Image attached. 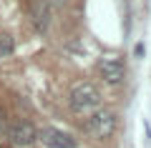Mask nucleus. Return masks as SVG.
<instances>
[{
	"label": "nucleus",
	"mask_w": 151,
	"mask_h": 148,
	"mask_svg": "<svg viewBox=\"0 0 151 148\" xmlns=\"http://www.w3.org/2000/svg\"><path fill=\"white\" fill-rule=\"evenodd\" d=\"M101 90L93 83H78L70 90V108L78 113H93L101 108Z\"/></svg>",
	"instance_id": "obj_1"
},
{
	"label": "nucleus",
	"mask_w": 151,
	"mask_h": 148,
	"mask_svg": "<svg viewBox=\"0 0 151 148\" xmlns=\"http://www.w3.org/2000/svg\"><path fill=\"white\" fill-rule=\"evenodd\" d=\"M83 131L91 138H98V141H106L113 131H116V113L108 111V108H98L83 123Z\"/></svg>",
	"instance_id": "obj_2"
},
{
	"label": "nucleus",
	"mask_w": 151,
	"mask_h": 148,
	"mask_svg": "<svg viewBox=\"0 0 151 148\" xmlns=\"http://www.w3.org/2000/svg\"><path fill=\"white\" fill-rule=\"evenodd\" d=\"M38 141L45 148H78V141L70 133L60 131L55 126H45L43 131H38Z\"/></svg>",
	"instance_id": "obj_3"
},
{
	"label": "nucleus",
	"mask_w": 151,
	"mask_h": 148,
	"mask_svg": "<svg viewBox=\"0 0 151 148\" xmlns=\"http://www.w3.org/2000/svg\"><path fill=\"white\" fill-rule=\"evenodd\" d=\"M8 141L18 148H25V146H33L38 141V128L28 121H15L10 128H8Z\"/></svg>",
	"instance_id": "obj_4"
},
{
	"label": "nucleus",
	"mask_w": 151,
	"mask_h": 148,
	"mask_svg": "<svg viewBox=\"0 0 151 148\" xmlns=\"http://www.w3.org/2000/svg\"><path fill=\"white\" fill-rule=\"evenodd\" d=\"M98 73H101V78L106 80V83H111V85H119L121 80L126 78V68H124V63H121L119 58H101Z\"/></svg>",
	"instance_id": "obj_5"
},
{
	"label": "nucleus",
	"mask_w": 151,
	"mask_h": 148,
	"mask_svg": "<svg viewBox=\"0 0 151 148\" xmlns=\"http://www.w3.org/2000/svg\"><path fill=\"white\" fill-rule=\"evenodd\" d=\"M50 13H53L50 0H30V20H33V25H35L38 33H45V30H48Z\"/></svg>",
	"instance_id": "obj_6"
},
{
	"label": "nucleus",
	"mask_w": 151,
	"mask_h": 148,
	"mask_svg": "<svg viewBox=\"0 0 151 148\" xmlns=\"http://www.w3.org/2000/svg\"><path fill=\"white\" fill-rule=\"evenodd\" d=\"M13 50H15V40H13V35H8V33H0V58L10 55Z\"/></svg>",
	"instance_id": "obj_7"
},
{
	"label": "nucleus",
	"mask_w": 151,
	"mask_h": 148,
	"mask_svg": "<svg viewBox=\"0 0 151 148\" xmlns=\"http://www.w3.org/2000/svg\"><path fill=\"white\" fill-rule=\"evenodd\" d=\"M5 133H8V118H5V113L0 111V138L5 136Z\"/></svg>",
	"instance_id": "obj_8"
},
{
	"label": "nucleus",
	"mask_w": 151,
	"mask_h": 148,
	"mask_svg": "<svg viewBox=\"0 0 151 148\" xmlns=\"http://www.w3.org/2000/svg\"><path fill=\"white\" fill-rule=\"evenodd\" d=\"M68 3H70V0H50V5H58V8L60 5H68Z\"/></svg>",
	"instance_id": "obj_9"
}]
</instances>
